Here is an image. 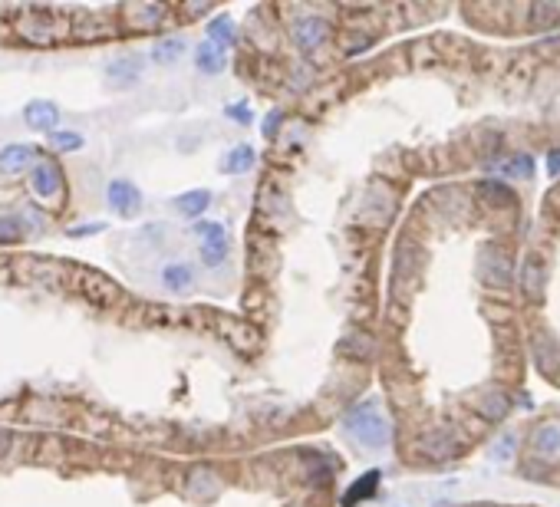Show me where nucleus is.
<instances>
[{"mask_svg": "<svg viewBox=\"0 0 560 507\" xmlns=\"http://www.w3.org/2000/svg\"><path fill=\"white\" fill-rule=\"evenodd\" d=\"M343 432H347L356 445L373 448V451L386 448L389 438H392V425H389V418H386V412H382L376 396L349 408L347 418H343Z\"/></svg>", "mask_w": 560, "mask_h": 507, "instance_id": "1", "label": "nucleus"}, {"mask_svg": "<svg viewBox=\"0 0 560 507\" xmlns=\"http://www.w3.org/2000/svg\"><path fill=\"white\" fill-rule=\"evenodd\" d=\"M481 277L485 284L494 287V290H508L511 280H514V264H511V254L504 247H481Z\"/></svg>", "mask_w": 560, "mask_h": 507, "instance_id": "2", "label": "nucleus"}, {"mask_svg": "<svg viewBox=\"0 0 560 507\" xmlns=\"http://www.w3.org/2000/svg\"><path fill=\"white\" fill-rule=\"evenodd\" d=\"M194 234L201 237V261L208 267H218L228 261V251H231V237L224 231V224L218 221H198Z\"/></svg>", "mask_w": 560, "mask_h": 507, "instance_id": "3", "label": "nucleus"}, {"mask_svg": "<svg viewBox=\"0 0 560 507\" xmlns=\"http://www.w3.org/2000/svg\"><path fill=\"white\" fill-rule=\"evenodd\" d=\"M30 188L37 198H43L46 204H53L56 198L63 194V172H60V165L56 162H40V165H33V175H30Z\"/></svg>", "mask_w": 560, "mask_h": 507, "instance_id": "4", "label": "nucleus"}, {"mask_svg": "<svg viewBox=\"0 0 560 507\" xmlns=\"http://www.w3.org/2000/svg\"><path fill=\"white\" fill-rule=\"evenodd\" d=\"M106 198H109L112 211L125 214V218H132V214L142 208V194H139V188H135L132 182H125V178H116V182H109V188H106Z\"/></svg>", "mask_w": 560, "mask_h": 507, "instance_id": "5", "label": "nucleus"}, {"mask_svg": "<svg viewBox=\"0 0 560 507\" xmlns=\"http://www.w3.org/2000/svg\"><path fill=\"white\" fill-rule=\"evenodd\" d=\"M530 448H534V455L544 458V461H557L560 458V422H544V425L534 432V438H530Z\"/></svg>", "mask_w": 560, "mask_h": 507, "instance_id": "6", "label": "nucleus"}, {"mask_svg": "<svg viewBox=\"0 0 560 507\" xmlns=\"http://www.w3.org/2000/svg\"><path fill=\"white\" fill-rule=\"evenodd\" d=\"M106 76L112 80V86H135V82L142 80V56H119V60H112L106 66Z\"/></svg>", "mask_w": 560, "mask_h": 507, "instance_id": "7", "label": "nucleus"}, {"mask_svg": "<svg viewBox=\"0 0 560 507\" xmlns=\"http://www.w3.org/2000/svg\"><path fill=\"white\" fill-rule=\"evenodd\" d=\"M379 481H382V471H379V468H373V471H366V475H359L356 481L347 487V494H343V507H359L363 501H369V497L376 494Z\"/></svg>", "mask_w": 560, "mask_h": 507, "instance_id": "8", "label": "nucleus"}, {"mask_svg": "<svg viewBox=\"0 0 560 507\" xmlns=\"http://www.w3.org/2000/svg\"><path fill=\"white\" fill-rule=\"evenodd\" d=\"M23 119H27V125L30 129H37V132H50L56 129V122H60V109L53 106V102H30L27 109H23Z\"/></svg>", "mask_w": 560, "mask_h": 507, "instance_id": "9", "label": "nucleus"}, {"mask_svg": "<svg viewBox=\"0 0 560 507\" xmlns=\"http://www.w3.org/2000/svg\"><path fill=\"white\" fill-rule=\"evenodd\" d=\"M30 165H33V149H30V145H7V149H0V175L13 178V175L27 172Z\"/></svg>", "mask_w": 560, "mask_h": 507, "instance_id": "10", "label": "nucleus"}, {"mask_svg": "<svg viewBox=\"0 0 560 507\" xmlns=\"http://www.w3.org/2000/svg\"><path fill=\"white\" fill-rule=\"evenodd\" d=\"M544 287H547V264L540 261L537 254H528V261H524V294L530 300H540Z\"/></svg>", "mask_w": 560, "mask_h": 507, "instance_id": "11", "label": "nucleus"}, {"mask_svg": "<svg viewBox=\"0 0 560 507\" xmlns=\"http://www.w3.org/2000/svg\"><path fill=\"white\" fill-rule=\"evenodd\" d=\"M326 20H320V17H306V20H300L294 27V40L300 50H316L320 43L326 40Z\"/></svg>", "mask_w": 560, "mask_h": 507, "instance_id": "12", "label": "nucleus"}, {"mask_svg": "<svg viewBox=\"0 0 560 507\" xmlns=\"http://www.w3.org/2000/svg\"><path fill=\"white\" fill-rule=\"evenodd\" d=\"M162 284H165V290H175V294L192 290V284H194L192 264H185V261H172V264H165L162 267Z\"/></svg>", "mask_w": 560, "mask_h": 507, "instance_id": "13", "label": "nucleus"}, {"mask_svg": "<svg viewBox=\"0 0 560 507\" xmlns=\"http://www.w3.org/2000/svg\"><path fill=\"white\" fill-rule=\"evenodd\" d=\"M254 158H257V152H254V145H235L231 152L224 155V162H221V172L224 175H244V172H251L254 168Z\"/></svg>", "mask_w": 560, "mask_h": 507, "instance_id": "14", "label": "nucleus"}, {"mask_svg": "<svg viewBox=\"0 0 560 507\" xmlns=\"http://www.w3.org/2000/svg\"><path fill=\"white\" fill-rule=\"evenodd\" d=\"M208 204H211V192H204V188H194V192H185L175 198V208L182 218H201L208 211Z\"/></svg>", "mask_w": 560, "mask_h": 507, "instance_id": "15", "label": "nucleus"}, {"mask_svg": "<svg viewBox=\"0 0 560 507\" xmlns=\"http://www.w3.org/2000/svg\"><path fill=\"white\" fill-rule=\"evenodd\" d=\"M224 63H228V56H224L221 46H214V43L204 40L198 50H194V66L204 73V76H214V73L224 70Z\"/></svg>", "mask_w": 560, "mask_h": 507, "instance_id": "16", "label": "nucleus"}, {"mask_svg": "<svg viewBox=\"0 0 560 507\" xmlns=\"http://www.w3.org/2000/svg\"><path fill=\"white\" fill-rule=\"evenodd\" d=\"M235 20L231 17H214L211 23H208V43H214V46H221V50H228L231 43H235Z\"/></svg>", "mask_w": 560, "mask_h": 507, "instance_id": "17", "label": "nucleus"}, {"mask_svg": "<svg viewBox=\"0 0 560 507\" xmlns=\"http://www.w3.org/2000/svg\"><path fill=\"white\" fill-rule=\"evenodd\" d=\"M182 53H185V40H182V37H165V40H158L152 46V60L168 66V63L182 60Z\"/></svg>", "mask_w": 560, "mask_h": 507, "instance_id": "18", "label": "nucleus"}, {"mask_svg": "<svg viewBox=\"0 0 560 507\" xmlns=\"http://www.w3.org/2000/svg\"><path fill=\"white\" fill-rule=\"evenodd\" d=\"M528 17H530L534 27L547 30V27H557V23H560V7H557V4H534Z\"/></svg>", "mask_w": 560, "mask_h": 507, "instance_id": "19", "label": "nucleus"}, {"mask_svg": "<svg viewBox=\"0 0 560 507\" xmlns=\"http://www.w3.org/2000/svg\"><path fill=\"white\" fill-rule=\"evenodd\" d=\"M23 237V221L11 211H0V244H11Z\"/></svg>", "mask_w": 560, "mask_h": 507, "instance_id": "20", "label": "nucleus"}, {"mask_svg": "<svg viewBox=\"0 0 560 507\" xmlns=\"http://www.w3.org/2000/svg\"><path fill=\"white\" fill-rule=\"evenodd\" d=\"M501 175H508V178H530L534 175V158L530 155H514L511 162L501 165Z\"/></svg>", "mask_w": 560, "mask_h": 507, "instance_id": "21", "label": "nucleus"}, {"mask_svg": "<svg viewBox=\"0 0 560 507\" xmlns=\"http://www.w3.org/2000/svg\"><path fill=\"white\" fill-rule=\"evenodd\" d=\"M53 145L63 152H80L82 149V135L80 132H53Z\"/></svg>", "mask_w": 560, "mask_h": 507, "instance_id": "22", "label": "nucleus"}, {"mask_svg": "<svg viewBox=\"0 0 560 507\" xmlns=\"http://www.w3.org/2000/svg\"><path fill=\"white\" fill-rule=\"evenodd\" d=\"M514 442H518V438L511 435H504V438H498V442H494V451H491V458H494V461H508L511 455H514Z\"/></svg>", "mask_w": 560, "mask_h": 507, "instance_id": "23", "label": "nucleus"}, {"mask_svg": "<svg viewBox=\"0 0 560 507\" xmlns=\"http://www.w3.org/2000/svg\"><path fill=\"white\" fill-rule=\"evenodd\" d=\"M132 17H142V27H152V23H158L165 17L162 7H132Z\"/></svg>", "mask_w": 560, "mask_h": 507, "instance_id": "24", "label": "nucleus"}, {"mask_svg": "<svg viewBox=\"0 0 560 507\" xmlns=\"http://www.w3.org/2000/svg\"><path fill=\"white\" fill-rule=\"evenodd\" d=\"M228 119H235V122H241V125H247V122L254 119V115H251V109H247L244 102H235V106H228Z\"/></svg>", "mask_w": 560, "mask_h": 507, "instance_id": "25", "label": "nucleus"}, {"mask_svg": "<svg viewBox=\"0 0 560 507\" xmlns=\"http://www.w3.org/2000/svg\"><path fill=\"white\" fill-rule=\"evenodd\" d=\"M280 122H284V112H280V109L267 112V115H264V135H270V139H274V135L280 132Z\"/></svg>", "mask_w": 560, "mask_h": 507, "instance_id": "26", "label": "nucleus"}, {"mask_svg": "<svg viewBox=\"0 0 560 507\" xmlns=\"http://www.w3.org/2000/svg\"><path fill=\"white\" fill-rule=\"evenodd\" d=\"M106 231V224H82V227H73L70 237H86V234H99Z\"/></svg>", "mask_w": 560, "mask_h": 507, "instance_id": "27", "label": "nucleus"}, {"mask_svg": "<svg viewBox=\"0 0 560 507\" xmlns=\"http://www.w3.org/2000/svg\"><path fill=\"white\" fill-rule=\"evenodd\" d=\"M547 175L550 178H560V149H554L547 155Z\"/></svg>", "mask_w": 560, "mask_h": 507, "instance_id": "28", "label": "nucleus"}]
</instances>
